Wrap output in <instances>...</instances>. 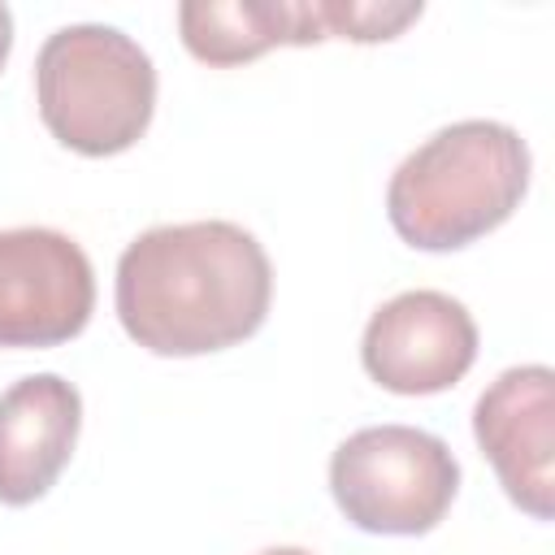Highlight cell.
<instances>
[{"label":"cell","mask_w":555,"mask_h":555,"mask_svg":"<svg viewBox=\"0 0 555 555\" xmlns=\"http://www.w3.org/2000/svg\"><path fill=\"white\" fill-rule=\"evenodd\" d=\"M273 299L260 238L234 221L143 230L117 260V321L152 356H208L251 338Z\"/></svg>","instance_id":"cell-1"},{"label":"cell","mask_w":555,"mask_h":555,"mask_svg":"<svg viewBox=\"0 0 555 555\" xmlns=\"http://www.w3.org/2000/svg\"><path fill=\"white\" fill-rule=\"evenodd\" d=\"M529 169L533 156L520 130L468 117L399 160L386 186V217L416 251H460L520 208Z\"/></svg>","instance_id":"cell-2"},{"label":"cell","mask_w":555,"mask_h":555,"mask_svg":"<svg viewBox=\"0 0 555 555\" xmlns=\"http://www.w3.org/2000/svg\"><path fill=\"white\" fill-rule=\"evenodd\" d=\"M35 104L48 134L78 156L134 147L156 113V65L117 26L74 22L35 56Z\"/></svg>","instance_id":"cell-3"},{"label":"cell","mask_w":555,"mask_h":555,"mask_svg":"<svg viewBox=\"0 0 555 555\" xmlns=\"http://www.w3.org/2000/svg\"><path fill=\"white\" fill-rule=\"evenodd\" d=\"M330 494L356 529L416 538L451 512L460 460L416 425H364L330 455Z\"/></svg>","instance_id":"cell-4"},{"label":"cell","mask_w":555,"mask_h":555,"mask_svg":"<svg viewBox=\"0 0 555 555\" xmlns=\"http://www.w3.org/2000/svg\"><path fill=\"white\" fill-rule=\"evenodd\" d=\"M95 308L87 251L48 225L0 230V347L39 351L78 338Z\"/></svg>","instance_id":"cell-5"},{"label":"cell","mask_w":555,"mask_h":555,"mask_svg":"<svg viewBox=\"0 0 555 555\" xmlns=\"http://www.w3.org/2000/svg\"><path fill=\"white\" fill-rule=\"evenodd\" d=\"M360 360L390 395H438L473 369L477 321L442 291H403L369 317Z\"/></svg>","instance_id":"cell-6"},{"label":"cell","mask_w":555,"mask_h":555,"mask_svg":"<svg viewBox=\"0 0 555 555\" xmlns=\"http://www.w3.org/2000/svg\"><path fill=\"white\" fill-rule=\"evenodd\" d=\"M473 438L503 494L533 520L555 512V373L546 364L503 369L473 408Z\"/></svg>","instance_id":"cell-7"},{"label":"cell","mask_w":555,"mask_h":555,"mask_svg":"<svg viewBox=\"0 0 555 555\" xmlns=\"http://www.w3.org/2000/svg\"><path fill=\"white\" fill-rule=\"evenodd\" d=\"M82 429V395L61 373H30L0 395V503L26 507L65 473Z\"/></svg>","instance_id":"cell-8"},{"label":"cell","mask_w":555,"mask_h":555,"mask_svg":"<svg viewBox=\"0 0 555 555\" xmlns=\"http://www.w3.org/2000/svg\"><path fill=\"white\" fill-rule=\"evenodd\" d=\"M178 30L204 65H247L269 48L321 43L317 0H186L178 4Z\"/></svg>","instance_id":"cell-9"},{"label":"cell","mask_w":555,"mask_h":555,"mask_svg":"<svg viewBox=\"0 0 555 555\" xmlns=\"http://www.w3.org/2000/svg\"><path fill=\"white\" fill-rule=\"evenodd\" d=\"M425 13L421 0L412 4H364V0H317V17H321V30L325 39L338 35V39H351V43H382V39H395L403 35L416 17Z\"/></svg>","instance_id":"cell-10"},{"label":"cell","mask_w":555,"mask_h":555,"mask_svg":"<svg viewBox=\"0 0 555 555\" xmlns=\"http://www.w3.org/2000/svg\"><path fill=\"white\" fill-rule=\"evenodd\" d=\"M9 52H13V13H9V4H0V69H4Z\"/></svg>","instance_id":"cell-11"},{"label":"cell","mask_w":555,"mask_h":555,"mask_svg":"<svg viewBox=\"0 0 555 555\" xmlns=\"http://www.w3.org/2000/svg\"><path fill=\"white\" fill-rule=\"evenodd\" d=\"M256 555H312V551H304V546H264Z\"/></svg>","instance_id":"cell-12"}]
</instances>
